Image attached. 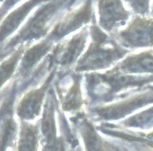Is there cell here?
I'll return each mask as SVG.
<instances>
[{"label": "cell", "instance_id": "11", "mask_svg": "<svg viewBox=\"0 0 153 151\" xmlns=\"http://www.w3.org/2000/svg\"><path fill=\"white\" fill-rule=\"evenodd\" d=\"M55 45L56 43L53 41L44 38L34 45L26 47L19 64L15 78L20 80L29 78L35 73L41 61L51 52Z\"/></svg>", "mask_w": 153, "mask_h": 151}, {"label": "cell", "instance_id": "24", "mask_svg": "<svg viewBox=\"0 0 153 151\" xmlns=\"http://www.w3.org/2000/svg\"><path fill=\"white\" fill-rule=\"evenodd\" d=\"M3 1H4V0H0V4H2V3H3Z\"/></svg>", "mask_w": 153, "mask_h": 151}, {"label": "cell", "instance_id": "2", "mask_svg": "<svg viewBox=\"0 0 153 151\" xmlns=\"http://www.w3.org/2000/svg\"><path fill=\"white\" fill-rule=\"evenodd\" d=\"M85 86L88 102L93 105L111 103L124 90L140 89L153 82V75H134L120 71L114 67L104 73L90 72L86 73Z\"/></svg>", "mask_w": 153, "mask_h": 151}, {"label": "cell", "instance_id": "10", "mask_svg": "<svg viewBox=\"0 0 153 151\" xmlns=\"http://www.w3.org/2000/svg\"><path fill=\"white\" fill-rule=\"evenodd\" d=\"M41 132V144L45 150H65V142L62 138L57 136L56 122V96L53 90L47 94L42 111V117L40 124Z\"/></svg>", "mask_w": 153, "mask_h": 151}, {"label": "cell", "instance_id": "13", "mask_svg": "<svg viewBox=\"0 0 153 151\" xmlns=\"http://www.w3.org/2000/svg\"><path fill=\"white\" fill-rule=\"evenodd\" d=\"M49 0H26L15 7L0 22V46L18 31L33 9Z\"/></svg>", "mask_w": 153, "mask_h": 151}, {"label": "cell", "instance_id": "5", "mask_svg": "<svg viewBox=\"0 0 153 151\" xmlns=\"http://www.w3.org/2000/svg\"><path fill=\"white\" fill-rule=\"evenodd\" d=\"M94 4V0H78L61 17L45 38L56 43L96 21Z\"/></svg>", "mask_w": 153, "mask_h": 151}, {"label": "cell", "instance_id": "20", "mask_svg": "<svg viewBox=\"0 0 153 151\" xmlns=\"http://www.w3.org/2000/svg\"><path fill=\"white\" fill-rule=\"evenodd\" d=\"M21 1L23 0H4L0 5V22Z\"/></svg>", "mask_w": 153, "mask_h": 151}, {"label": "cell", "instance_id": "9", "mask_svg": "<svg viewBox=\"0 0 153 151\" xmlns=\"http://www.w3.org/2000/svg\"><path fill=\"white\" fill-rule=\"evenodd\" d=\"M56 75V69L52 70L45 82L38 88H31L25 93L15 106V113L19 120L34 121L42 113L47 92Z\"/></svg>", "mask_w": 153, "mask_h": 151}, {"label": "cell", "instance_id": "18", "mask_svg": "<svg viewBox=\"0 0 153 151\" xmlns=\"http://www.w3.org/2000/svg\"><path fill=\"white\" fill-rule=\"evenodd\" d=\"M121 125L125 128L135 129H150L153 128V106L133 115L123 121Z\"/></svg>", "mask_w": 153, "mask_h": 151}, {"label": "cell", "instance_id": "17", "mask_svg": "<svg viewBox=\"0 0 153 151\" xmlns=\"http://www.w3.org/2000/svg\"><path fill=\"white\" fill-rule=\"evenodd\" d=\"M27 46H20L0 62V90L16 73L24 52Z\"/></svg>", "mask_w": 153, "mask_h": 151}, {"label": "cell", "instance_id": "3", "mask_svg": "<svg viewBox=\"0 0 153 151\" xmlns=\"http://www.w3.org/2000/svg\"><path fill=\"white\" fill-rule=\"evenodd\" d=\"M88 29L90 43L75 64L74 72L81 73L107 69L129 52L113 35L99 27L96 21L89 25Z\"/></svg>", "mask_w": 153, "mask_h": 151}, {"label": "cell", "instance_id": "7", "mask_svg": "<svg viewBox=\"0 0 153 151\" xmlns=\"http://www.w3.org/2000/svg\"><path fill=\"white\" fill-rule=\"evenodd\" d=\"M88 38L89 29L88 25L72 34L68 40L56 43L53 50L50 53L51 66L56 65L59 68L66 69L72 64H76L85 49Z\"/></svg>", "mask_w": 153, "mask_h": 151}, {"label": "cell", "instance_id": "12", "mask_svg": "<svg viewBox=\"0 0 153 151\" xmlns=\"http://www.w3.org/2000/svg\"><path fill=\"white\" fill-rule=\"evenodd\" d=\"M68 77V82L56 85V94L63 111L76 112L84 105L82 92V77L80 73L76 72L69 74Z\"/></svg>", "mask_w": 153, "mask_h": 151}, {"label": "cell", "instance_id": "19", "mask_svg": "<svg viewBox=\"0 0 153 151\" xmlns=\"http://www.w3.org/2000/svg\"><path fill=\"white\" fill-rule=\"evenodd\" d=\"M136 15L146 16L150 11L151 0H123Z\"/></svg>", "mask_w": 153, "mask_h": 151}, {"label": "cell", "instance_id": "16", "mask_svg": "<svg viewBox=\"0 0 153 151\" xmlns=\"http://www.w3.org/2000/svg\"><path fill=\"white\" fill-rule=\"evenodd\" d=\"M39 126L30 121L20 120L17 150L21 151L37 150L40 140Z\"/></svg>", "mask_w": 153, "mask_h": 151}, {"label": "cell", "instance_id": "23", "mask_svg": "<svg viewBox=\"0 0 153 151\" xmlns=\"http://www.w3.org/2000/svg\"><path fill=\"white\" fill-rule=\"evenodd\" d=\"M151 15L153 17V4H152V9H151Z\"/></svg>", "mask_w": 153, "mask_h": 151}, {"label": "cell", "instance_id": "14", "mask_svg": "<svg viewBox=\"0 0 153 151\" xmlns=\"http://www.w3.org/2000/svg\"><path fill=\"white\" fill-rule=\"evenodd\" d=\"M72 122L75 123L76 128L79 130L84 147L87 150H119L113 144L104 141L100 135L98 134L94 126L88 117L82 113H79L75 117Z\"/></svg>", "mask_w": 153, "mask_h": 151}, {"label": "cell", "instance_id": "21", "mask_svg": "<svg viewBox=\"0 0 153 151\" xmlns=\"http://www.w3.org/2000/svg\"><path fill=\"white\" fill-rule=\"evenodd\" d=\"M6 57H7V56L4 55V54H3V53H2V54H0V62H1L2 60L4 59V58H6Z\"/></svg>", "mask_w": 153, "mask_h": 151}, {"label": "cell", "instance_id": "4", "mask_svg": "<svg viewBox=\"0 0 153 151\" xmlns=\"http://www.w3.org/2000/svg\"><path fill=\"white\" fill-rule=\"evenodd\" d=\"M152 103L153 85L141 88L134 95H126L121 100L113 101L107 105H94L89 111L96 120L104 122L118 121Z\"/></svg>", "mask_w": 153, "mask_h": 151}, {"label": "cell", "instance_id": "1", "mask_svg": "<svg viewBox=\"0 0 153 151\" xmlns=\"http://www.w3.org/2000/svg\"><path fill=\"white\" fill-rule=\"evenodd\" d=\"M78 0H49L37 7L22 27L6 42L3 54L8 56L20 46H29L49 35L56 23Z\"/></svg>", "mask_w": 153, "mask_h": 151}, {"label": "cell", "instance_id": "8", "mask_svg": "<svg viewBox=\"0 0 153 151\" xmlns=\"http://www.w3.org/2000/svg\"><path fill=\"white\" fill-rule=\"evenodd\" d=\"M96 10L98 25L110 35L126 25L131 18L123 0H96Z\"/></svg>", "mask_w": 153, "mask_h": 151}, {"label": "cell", "instance_id": "15", "mask_svg": "<svg viewBox=\"0 0 153 151\" xmlns=\"http://www.w3.org/2000/svg\"><path fill=\"white\" fill-rule=\"evenodd\" d=\"M116 67L128 74L153 75V51L126 56L116 64Z\"/></svg>", "mask_w": 153, "mask_h": 151}, {"label": "cell", "instance_id": "22", "mask_svg": "<svg viewBox=\"0 0 153 151\" xmlns=\"http://www.w3.org/2000/svg\"><path fill=\"white\" fill-rule=\"evenodd\" d=\"M147 135H148L149 138H151V139H153V132H152V133H149V134H147Z\"/></svg>", "mask_w": 153, "mask_h": 151}, {"label": "cell", "instance_id": "6", "mask_svg": "<svg viewBox=\"0 0 153 151\" xmlns=\"http://www.w3.org/2000/svg\"><path fill=\"white\" fill-rule=\"evenodd\" d=\"M116 41L126 49L153 46V17L136 15L124 27L113 34Z\"/></svg>", "mask_w": 153, "mask_h": 151}]
</instances>
